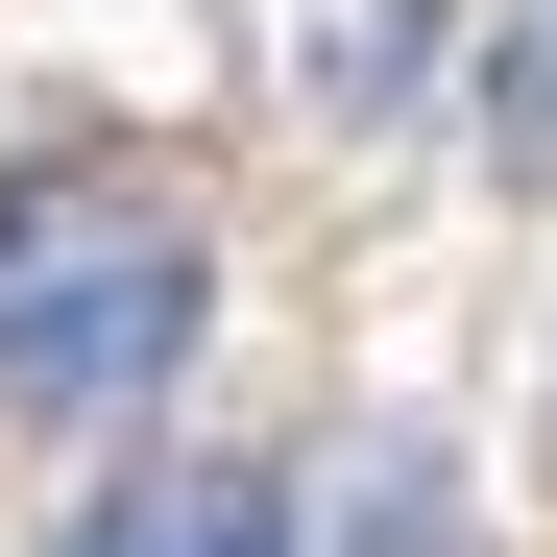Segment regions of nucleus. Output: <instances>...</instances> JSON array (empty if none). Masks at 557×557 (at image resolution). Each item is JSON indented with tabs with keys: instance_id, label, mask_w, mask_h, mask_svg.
<instances>
[{
	"instance_id": "nucleus-5",
	"label": "nucleus",
	"mask_w": 557,
	"mask_h": 557,
	"mask_svg": "<svg viewBox=\"0 0 557 557\" xmlns=\"http://www.w3.org/2000/svg\"><path fill=\"white\" fill-rule=\"evenodd\" d=\"M315 557H436V460H412V436L339 460V533H315Z\"/></svg>"
},
{
	"instance_id": "nucleus-1",
	"label": "nucleus",
	"mask_w": 557,
	"mask_h": 557,
	"mask_svg": "<svg viewBox=\"0 0 557 557\" xmlns=\"http://www.w3.org/2000/svg\"><path fill=\"white\" fill-rule=\"evenodd\" d=\"M195 315H219V243H195V195L170 170H122V146H73V170H25L0 195V412H146L170 363H195Z\"/></svg>"
},
{
	"instance_id": "nucleus-2",
	"label": "nucleus",
	"mask_w": 557,
	"mask_h": 557,
	"mask_svg": "<svg viewBox=\"0 0 557 557\" xmlns=\"http://www.w3.org/2000/svg\"><path fill=\"white\" fill-rule=\"evenodd\" d=\"M73 557H292V485L267 460H122L73 509Z\"/></svg>"
},
{
	"instance_id": "nucleus-3",
	"label": "nucleus",
	"mask_w": 557,
	"mask_h": 557,
	"mask_svg": "<svg viewBox=\"0 0 557 557\" xmlns=\"http://www.w3.org/2000/svg\"><path fill=\"white\" fill-rule=\"evenodd\" d=\"M315 73H339V122H412V73H436V0H339V25H315Z\"/></svg>"
},
{
	"instance_id": "nucleus-4",
	"label": "nucleus",
	"mask_w": 557,
	"mask_h": 557,
	"mask_svg": "<svg viewBox=\"0 0 557 557\" xmlns=\"http://www.w3.org/2000/svg\"><path fill=\"white\" fill-rule=\"evenodd\" d=\"M485 170H509V195H557V25L485 49Z\"/></svg>"
}]
</instances>
